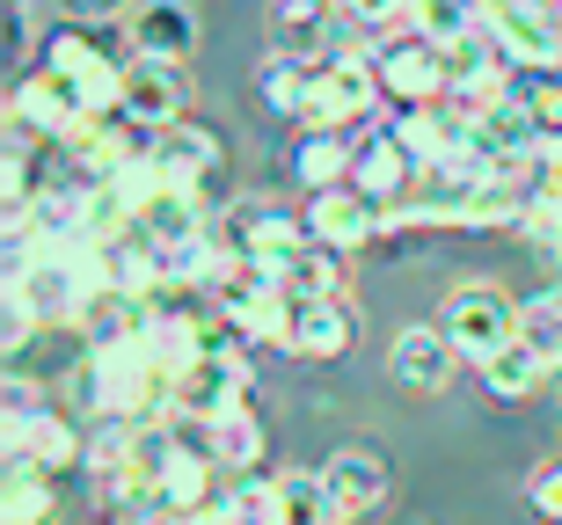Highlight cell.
Returning a JSON list of instances; mask_svg holds the SVG:
<instances>
[{"label":"cell","instance_id":"obj_22","mask_svg":"<svg viewBox=\"0 0 562 525\" xmlns=\"http://www.w3.org/2000/svg\"><path fill=\"white\" fill-rule=\"evenodd\" d=\"M336 30V0H263V37L285 59H322Z\"/></svg>","mask_w":562,"mask_h":525},{"label":"cell","instance_id":"obj_14","mask_svg":"<svg viewBox=\"0 0 562 525\" xmlns=\"http://www.w3.org/2000/svg\"><path fill=\"white\" fill-rule=\"evenodd\" d=\"M351 190H366L380 212H402L409 190H417V153L402 147L387 125H366L358 132V161H351Z\"/></svg>","mask_w":562,"mask_h":525},{"label":"cell","instance_id":"obj_4","mask_svg":"<svg viewBox=\"0 0 562 525\" xmlns=\"http://www.w3.org/2000/svg\"><path fill=\"white\" fill-rule=\"evenodd\" d=\"M212 233H220V249H234L241 263H263V271H285L292 255L307 249V212H292L285 197H263V190H249V197H227L220 205V219H212Z\"/></svg>","mask_w":562,"mask_h":525},{"label":"cell","instance_id":"obj_23","mask_svg":"<svg viewBox=\"0 0 562 525\" xmlns=\"http://www.w3.org/2000/svg\"><path fill=\"white\" fill-rule=\"evenodd\" d=\"M475 373H482V387H490L497 401H526V395H541L548 379H555V365H548V357L533 351L526 336H512L497 357H482Z\"/></svg>","mask_w":562,"mask_h":525},{"label":"cell","instance_id":"obj_28","mask_svg":"<svg viewBox=\"0 0 562 525\" xmlns=\"http://www.w3.org/2000/svg\"><path fill=\"white\" fill-rule=\"evenodd\" d=\"M482 15H490L482 0H409V30H424V37H438V44L475 37Z\"/></svg>","mask_w":562,"mask_h":525},{"label":"cell","instance_id":"obj_18","mask_svg":"<svg viewBox=\"0 0 562 525\" xmlns=\"http://www.w3.org/2000/svg\"><path fill=\"white\" fill-rule=\"evenodd\" d=\"M512 73H519V66L504 59V44L490 37V22H482L475 37L453 44V103H460V110L504 103V95H512Z\"/></svg>","mask_w":562,"mask_h":525},{"label":"cell","instance_id":"obj_15","mask_svg":"<svg viewBox=\"0 0 562 525\" xmlns=\"http://www.w3.org/2000/svg\"><path fill=\"white\" fill-rule=\"evenodd\" d=\"M322 482L336 497V518L358 525V518H373V511H387L395 475H387V460H380L373 445H336L329 460H322Z\"/></svg>","mask_w":562,"mask_h":525},{"label":"cell","instance_id":"obj_6","mask_svg":"<svg viewBox=\"0 0 562 525\" xmlns=\"http://www.w3.org/2000/svg\"><path fill=\"white\" fill-rule=\"evenodd\" d=\"M438 329L453 336V351L468 357V365H482V357H497L504 343L519 336V299L504 293L497 277H460V285H446V299H438Z\"/></svg>","mask_w":562,"mask_h":525},{"label":"cell","instance_id":"obj_27","mask_svg":"<svg viewBox=\"0 0 562 525\" xmlns=\"http://www.w3.org/2000/svg\"><path fill=\"white\" fill-rule=\"evenodd\" d=\"M212 525H278V467H256V475H234L227 504Z\"/></svg>","mask_w":562,"mask_h":525},{"label":"cell","instance_id":"obj_32","mask_svg":"<svg viewBox=\"0 0 562 525\" xmlns=\"http://www.w3.org/2000/svg\"><path fill=\"white\" fill-rule=\"evenodd\" d=\"M344 15H358L366 30H380V37H387V30H402V22H409V0H344Z\"/></svg>","mask_w":562,"mask_h":525},{"label":"cell","instance_id":"obj_3","mask_svg":"<svg viewBox=\"0 0 562 525\" xmlns=\"http://www.w3.org/2000/svg\"><path fill=\"white\" fill-rule=\"evenodd\" d=\"M256 343L241 336V329H220V343H212L190 373H176V401H168V423H220L227 409H241V401L256 395Z\"/></svg>","mask_w":562,"mask_h":525},{"label":"cell","instance_id":"obj_13","mask_svg":"<svg viewBox=\"0 0 562 525\" xmlns=\"http://www.w3.org/2000/svg\"><path fill=\"white\" fill-rule=\"evenodd\" d=\"M490 37L504 44L512 66H562V15L555 0H497L490 8Z\"/></svg>","mask_w":562,"mask_h":525},{"label":"cell","instance_id":"obj_9","mask_svg":"<svg viewBox=\"0 0 562 525\" xmlns=\"http://www.w3.org/2000/svg\"><path fill=\"white\" fill-rule=\"evenodd\" d=\"M387 132L417 153V169H446L475 153V110L460 103H424V110H387Z\"/></svg>","mask_w":562,"mask_h":525},{"label":"cell","instance_id":"obj_5","mask_svg":"<svg viewBox=\"0 0 562 525\" xmlns=\"http://www.w3.org/2000/svg\"><path fill=\"white\" fill-rule=\"evenodd\" d=\"M373 73H380V95L387 110H424V103H453V44L424 37V30H387L373 52Z\"/></svg>","mask_w":562,"mask_h":525},{"label":"cell","instance_id":"obj_2","mask_svg":"<svg viewBox=\"0 0 562 525\" xmlns=\"http://www.w3.org/2000/svg\"><path fill=\"white\" fill-rule=\"evenodd\" d=\"M30 66H37L44 81H52L66 103H74L88 125H95V117H110V110H117V95H125V66H132V59H117V30L52 22Z\"/></svg>","mask_w":562,"mask_h":525},{"label":"cell","instance_id":"obj_33","mask_svg":"<svg viewBox=\"0 0 562 525\" xmlns=\"http://www.w3.org/2000/svg\"><path fill=\"white\" fill-rule=\"evenodd\" d=\"M548 263H555V277H562V233H555V241H548Z\"/></svg>","mask_w":562,"mask_h":525},{"label":"cell","instance_id":"obj_12","mask_svg":"<svg viewBox=\"0 0 562 525\" xmlns=\"http://www.w3.org/2000/svg\"><path fill=\"white\" fill-rule=\"evenodd\" d=\"M358 307L351 293L344 299H292V336H285V357H300V365H336V357L358 351Z\"/></svg>","mask_w":562,"mask_h":525},{"label":"cell","instance_id":"obj_30","mask_svg":"<svg viewBox=\"0 0 562 525\" xmlns=\"http://www.w3.org/2000/svg\"><path fill=\"white\" fill-rule=\"evenodd\" d=\"M526 511L541 525H562V460H541L526 475Z\"/></svg>","mask_w":562,"mask_h":525},{"label":"cell","instance_id":"obj_17","mask_svg":"<svg viewBox=\"0 0 562 525\" xmlns=\"http://www.w3.org/2000/svg\"><path fill=\"white\" fill-rule=\"evenodd\" d=\"M198 37H205V22H198V0H139L125 22V44L139 59H176L190 66L198 59Z\"/></svg>","mask_w":562,"mask_h":525},{"label":"cell","instance_id":"obj_11","mask_svg":"<svg viewBox=\"0 0 562 525\" xmlns=\"http://www.w3.org/2000/svg\"><path fill=\"white\" fill-rule=\"evenodd\" d=\"M300 212H307V233H314V241H329V249H344V255H358V249H373V241H387V212H380L366 190H351V183L314 190Z\"/></svg>","mask_w":562,"mask_h":525},{"label":"cell","instance_id":"obj_1","mask_svg":"<svg viewBox=\"0 0 562 525\" xmlns=\"http://www.w3.org/2000/svg\"><path fill=\"white\" fill-rule=\"evenodd\" d=\"M59 401L74 416H125V423H161L176 401V373H168L146 336L117 343H81L74 365L59 373Z\"/></svg>","mask_w":562,"mask_h":525},{"label":"cell","instance_id":"obj_21","mask_svg":"<svg viewBox=\"0 0 562 525\" xmlns=\"http://www.w3.org/2000/svg\"><path fill=\"white\" fill-rule=\"evenodd\" d=\"M146 153H154V169L176 175V183H212L220 175V161H227V139L212 125H198V117H183V125H168L146 139Z\"/></svg>","mask_w":562,"mask_h":525},{"label":"cell","instance_id":"obj_31","mask_svg":"<svg viewBox=\"0 0 562 525\" xmlns=\"http://www.w3.org/2000/svg\"><path fill=\"white\" fill-rule=\"evenodd\" d=\"M139 0H59V22H81V30H125Z\"/></svg>","mask_w":562,"mask_h":525},{"label":"cell","instance_id":"obj_24","mask_svg":"<svg viewBox=\"0 0 562 525\" xmlns=\"http://www.w3.org/2000/svg\"><path fill=\"white\" fill-rule=\"evenodd\" d=\"M278 277H285L292 299H344V293H351V255L329 249V241H307Z\"/></svg>","mask_w":562,"mask_h":525},{"label":"cell","instance_id":"obj_34","mask_svg":"<svg viewBox=\"0 0 562 525\" xmlns=\"http://www.w3.org/2000/svg\"><path fill=\"white\" fill-rule=\"evenodd\" d=\"M424 525H438V518H424Z\"/></svg>","mask_w":562,"mask_h":525},{"label":"cell","instance_id":"obj_10","mask_svg":"<svg viewBox=\"0 0 562 525\" xmlns=\"http://www.w3.org/2000/svg\"><path fill=\"white\" fill-rule=\"evenodd\" d=\"M460 365H468V357L453 351V336H446L438 321H409V329H395V343H387V379L409 387V395H446Z\"/></svg>","mask_w":562,"mask_h":525},{"label":"cell","instance_id":"obj_7","mask_svg":"<svg viewBox=\"0 0 562 525\" xmlns=\"http://www.w3.org/2000/svg\"><path fill=\"white\" fill-rule=\"evenodd\" d=\"M117 117H132L146 139H154V132H168V125H183V117H190V66H176V59H139V52H132Z\"/></svg>","mask_w":562,"mask_h":525},{"label":"cell","instance_id":"obj_26","mask_svg":"<svg viewBox=\"0 0 562 525\" xmlns=\"http://www.w3.org/2000/svg\"><path fill=\"white\" fill-rule=\"evenodd\" d=\"M307 81H314V59H285V52H271V59L256 66V103L271 110V117H285V125H300Z\"/></svg>","mask_w":562,"mask_h":525},{"label":"cell","instance_id":"obj_8","mask_svg":"<svg viewBox=\"0 0 562 525\" xmlns=\"http://www.w3.org/2000/svg\"><path fill=\"white\" fill-rule=\"evenodd\" d=\"M88 453V416H74L59 395L44 401L37 416H22V423H0V460H37V467H81Z\"/></svg>","mask_w":562,"mask_h":525},{"label":"cell","instance_id":"obj_25","mask_svg":"<svg viewBox=\"0 0 562 525\" xmlns=\"http://www.w3.org/2000/svg\"><path fill=\"white\" fill-rule=\"evenodd\" d=\"M278 525H344L322 467H278Z\"/></svg>","mask_w":562,"mask_h":525},{"label":"cell","instance_id":"obj_29","mask_svg":"<svg viewBox=\"0 0 562 525\" xmlns=\"http://www.w3.org/2000/svg\"><path fill=\"white\" fill-rule=\"evenodd\" d=\"M512 95L541 117L548 139H562V66H519V73H512Z\"/></svg>","mask_w":562,"mask_h":525},{"label":"cell","instance_id":"obj_16","mask_svg":"<svg viewBox=\"0 0 562 525\" xmlns=\"http://www.w3.org/2000/svg\"><path fill=\"white\" fill-rule=\"evenodd\" d=\"M351 161H358V132H314V125H292L285 153H278V169L292 175V190H300V197L351 183Z\"/></svg>","mask_w":562,"mask_h":525},{"label":"cell","instance_id":"obj_19","mask_svg":"<svg viewBox=\"0 0 562 525\" xmlns=\"http://www.w3.org/2000/svg\"><path fill=\"white\" fill-rule=\"evenodd\" d=\"M66 475L37 460H0V525H59Z\"/></svg>","mask_w":562,"mask_h":525},{"label":"cell","instance_id":"obj_20","mask_svg":"<svg viewBox=\"0 0 562 525\" xmlns=\"http://www.w3.org/2000/svg\"><path fill=\"white\" fill-rule=\"evenodd\" d=\"M183 431L205 445V453L227 467V475H256V467L271 460V423L256 416L249 401H241V409H227L220 423H183Z\"/></svg>","mask_w":562,"mask_h":525}]
</instances>
